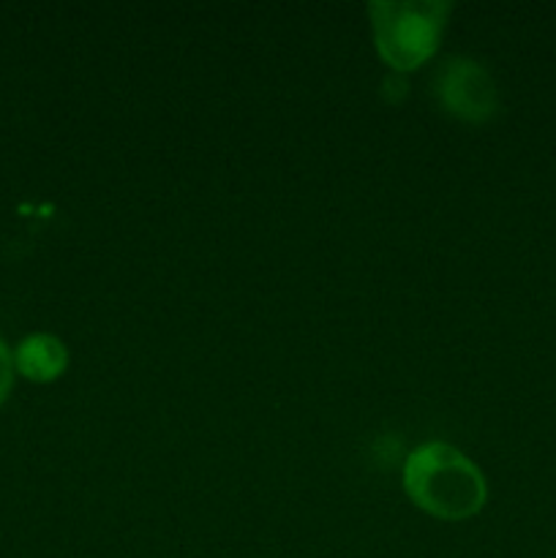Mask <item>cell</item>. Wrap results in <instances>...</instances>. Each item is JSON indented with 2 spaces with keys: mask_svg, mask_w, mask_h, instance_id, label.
Returning a JSON list of instances; mask_svg holds the SVG:
<instances>
[{
  "mask_svg": "<svg viewBox=\"0 0 556 558\" xmlns=\"http://www.w3.org/2000/svg\"><path fill=\"white\" fill-rule=\"evenodd\" d=\"M376 52L390 69L414 71L436 52L445 33L450 3L409 0V3H368Z\"/></svg>",
  "mask_w": 556,
  "mask_h": 558,
  "instance_id": "2",
  "label": "cell"
},
{
  "mask_svg": "<svg viewBox=\"0 0 556 558\" xmlns=\"http://www.w3.org/2000/svg\"><path fill=\"white\" fill-rule=\"evenodd\" d=\"M401 477L409 499L439 521L474 518L488 499L483 472L445 441H431L409 452Z\"/></svg>",
  "mask_w": 556,
  "mask_h": 558,
  "instance_id": "1",
  "label": "cell"
},
{
  "mask_svg": "<svg viewBox=\"0 0 556 558\" xmlns=\"http://www.w3.org/2000/svg\"><path fill=\"white\" fill-rule=\"evenodd\" d=\"M11 385H14V354L0 341V403L9 398Z\"/></svg>",
  "mask_w": 556,
  "mask_h": 558,
  "instance_id": "5",
  "label": "cell"
},
{
  "mask_svg": "<svg viewBox=\"0 0 556 558\" xmlns=\"http://www.w3.org/2000/svg\"><path fill=\"white\" fill-rule=\"evenodd\" d=\"M436 96L447 112L469 123H483L499 107L491 74L469 58L447 60L436 80Z\"/></svg>",
  "mask_w": 556,
  "mask_h": 558,
  "instance_id": "3",
  "label": "cell"
},
{
  "mask_svg": "<svg viewBox=\"0 0 556 558\" xmlns=\"http://www.w3.org/2000/svg\"><path fill=\"white\" fill-rule=\"evenodd\" d=\"M69 365V352L63 341L49 332H33L16 347L14 371H20L31 381H52Z\"/></svg>",
  "mask_w": 556,
  "mask_h": 558,
  "instance_id": "4",
  "label": "cell"
}]
</instances>
